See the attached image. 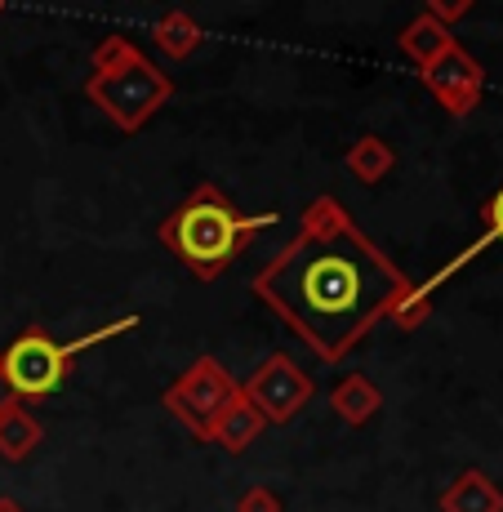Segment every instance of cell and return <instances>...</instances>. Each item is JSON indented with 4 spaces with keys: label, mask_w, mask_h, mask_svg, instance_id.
Instances as JSON below:
<instances>
[{
    "label": "cell",
    "mask_w": 503,
    "mask_h": 512,
    "mask_svg": "<svg viewBox=\"0 0 503 512\" xmlns=\"http://www.w3.org/2000/svg\"><path fill=\"white\" fill-rule=\"evenodd\" d=\"M401 285L366 241L308 236L263 272L259 290L294 321L321 352H343L370 326L379 299Z\"/></svg>",
    "instance_id": "obj_1"
},
{
    "label": "cell",
    "mask_w": 503,
    "mask_h": 512,
    "mask_svg": "<svg viewBox=\"0 0 503 512\" xmlns=\"http://www.w3.org/2000/svg\"><path fill=\"white\" fill-rule=\"evenodd\" d=\"M276 214H259V219H241L223 196H214L210 187L196 192L192 201L174 214V223L165 228V241L174 245L179 259L192 263L201 277H214L241 254V241L259 228H272Z\"/></svg>",
    "instance_id": "obj_2"
},
{
    "label": "cell",
    "mask_w": 503,
    "mask_h": 512,
    "mask_svg": "<svg viewBox=\"0 0 503 512\" xmlns=\"http://www.w3.org/2000/svg\"><path fill=\"white\" fill-rule=\"evenodd\" d=\"M81 343H54L41 330H27L18 343H9L5 352V379L18 397H49L63 383L67 361L76 357Z\"/></svg>",
    "instance_id": "obj_3"
},
{
    "label": "cell",
    "mask_w": 503,
    "mask_h": 512,
    "mask_svg": "<svg viewBox=\"0 0 503 512\" xmlns=\"http://www.w3.org/2000/svg\"><path fill=\"white\" fill-rule=\"evenodd\" d=\"M490 228H495V236H503V192L490 201Z\"/></svg>",
    "instance_id": "obj_4"
}]
</instances>
